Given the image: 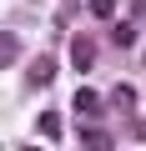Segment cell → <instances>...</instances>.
Instances as JSON below:
<instances>
[{"label":"cell","mask_w":146,"mask_h":151,"mask_svg":"<svg viewBox=\"0 0 146 151\" xmlns=\"http://www.w3.org/2000/svg\"><path fill=\"white\" fill-rule=\"evenodd\" d=\"M91 60H96L91 35H76V40H70V65H76V70H91Z\"/></svg>","instance_id":"cell-1"},{"label":"cell","mask_w":146,"mask_h":151,"mask_svg":"<svg viewBox=\"0 0 146 151\" xmlns=\"http://www.w3.org/2000/svg\"><path fill=\"white\" fill-rule=\"evenodd\" d=\"M111 101H116V106H136V91H131V86H116Z\"/></svg>","instance_id":"cell-5"},{"label":"cell","mask_w":146,"mask_h":151,"mask_svg":"<svg viewBox=\"0 0 146 151\" xmlns=\"http://www.w3.org/2000/svg\"><path fill=\"white\" fill-rule=\"evenodd\" d=\"M76 111H81L86 121H101V116H106V111H101V96H96L91 86H81V91H76Z\"/></svg>","instance_id":"cell-2"},{"label":"cell","mask_w":146,"mask_h":151,"mask_svg":"<svg viewBox=\"0 0 146 151\" xmlns=\"http://www.w3.org/2000/svg\"><path fill=\"white\" fill-rule=\"evenodd\" d=\"M111 10H116V0H91V15H101V20H106Z\"/></svg>","instance_id":"cell-6"},{"label":"cell","mask_w":146,"mask_h":151,"mask_svg":"<svg viewBox=\"0 0 146 151\" xmlns=\"http://www.w3.org/2000/svg\"><path fill=\"white\" fill-rule=\"evenodd\" d=\"M50 76H55V60H50V55H40V60L30 65V86H45Z\"/></svg>","instance_id":"cell-3"},{"label":"cell","mask_w":146,"mask_h":151,"mask_svg":"<svg viewBox=\"0 0 146 151\" xmlns=\"http://www.w3.org/2000/svg\"><path fill=\"white\" fill-rule=\"evenodd\" d=\"M81 141H86V151H111V136H106V131H91V126H86Z\"/></svg>","instance_id":"cell-4"},{"label":"cell","mask_w":146,"mask_h":151,"mask_svg":"<svg viewBox=\"0 0 146 151\" xmlns=\"http://www.w3.org/2000/svg\"><path fill=\"white\" fill-rule=\"evenodd\" d=\"M40 131L45 136H60V116H40Z\"/></svg>","instance_id":"cell-7"}]
</instances>
